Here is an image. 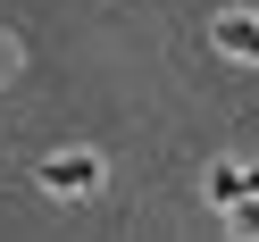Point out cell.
<instances>
[{"label":"cell","mask_w":259,"mask_h":242,"mask_svg":"<svg viewBox=\"0 0 259 242\" xmlns=\"http://www.w3.org/2000/svg\"><path fill=\"white\" fill-rule=\"evenodd\" d=\"M201 192H209V209H218V217H226V209H234V201H259V167H251V159H218Z\"/></svg>","instance_id":"obj_3"},{"label":"cell","mask_w":259,"mask_h":242,"mask_svg":"<svg viewBox=\"0 0 259 242\" xmlns=\"http://www.w3.org/2000/svg\"><path fill=\"white\" fill-rule=\"evenodd\" d=\"M226 234H242V242H259V201H234V209H226Z\"/></svg>","instance_id":"obj_4"},{"label":"cell","mask_w":259,"mask_h":242,"mask_svg":"<svg viewBox=\"0 0 259 242\" xmlns=\"http://www.w3.org/2000/svg\"><path fill=\"white\" fill-rule=\"evenodd\" d=\"M209 42H218V59H234V67H259V9H218Z\"/></svg>","instance_id":"obj_2"},{"label":"cell","mask_w":259,"mask_h":242,"mask_svg":"<svg viewBox=\"0 0 259 242\" xmlns=\"http://www.w3.org/2000/svg\"><path fill=\"white\" fill-rule=\"evenodd\" d=\"M101 175H109L101 151H51V159L34 167V184L51 192V201H84V192H101Z\"/></svg>","instance_id":"obj_1"}]
</instances>
